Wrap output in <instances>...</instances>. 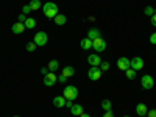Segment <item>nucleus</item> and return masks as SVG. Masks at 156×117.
I'll use <instances>...</instances> for the list:
<instances>
[{"mask_svg": "<svg viewBox=\"0 0 156 117\" xmlns=\"http://www.w3.org/2000/svg\"><path fill=\"white\" fill-rule=\"evenodd\" d=\"M23 25H25V28L31 30V28L36 27V19H33V17H27V20L23 22Z\"/></svg>", "mask_w": 156, "mask_h": 117, "instance_id": "6ab92c4d", "label": "nucleus"}, {"mask_svg": "<svg viewBox=\"0 0 156 117\" xmlns=\"http://www.w3.org/2000/svg\"><path fill=\"white\" fill-rule=\"evenodd\" d=\"M101 108L105 109V111H112V103H111V100H103L101 101Z\"/></svg>", "mask_w": 156, "mask_h": 117, "instance_id": "5701e85b", "label": "nucleus"}, {"mask_svg": "<svg viewBox=\"0 0 156 117\" xmlns=\"http://www.w3.org/2000/svg\"><path fill=\"white\" fill-rule=\"evenodd\" d=\"M80 47H81L83 50H89V48H92V41H90L89 37H84V39H81V41H80Z\"/></svg>", "mask_w": 156, "mask_h": 117, "instance_id": "2eb2a0df", "label": "nucleus"}, {"mask_svg": "<svg viewBox=\"0 0 156 117\" xmlns=\"http://www.w3.org/2000/svg\"><path fill=\"white\" fill-rule=\"evenodd\" d=\"M53 106L56 108H64L66 106V98H64V95H58V97H53Z\"/></svg>", "mask_w": 156, "mask_h": 117, "instance_id": "f8f14e48", "label": "nucleus"}, {"mask_svg": "<svg viewBox=\"0 0 156 117\" xmlns=\"http://www.w3.org/2000/svg\"><path fill=\"white\" fill-rule=\"evenodd\" d=\"M117 67H119L120 70H128L129 69V59L126 56H120L119 59H117Z\"/></svg>", "mask_w": 156, "mask_h": 117, "instance_id": "1a4fd4ad", "label": "nucleus"}, {"mask_svg": "<svg viewBox=\"0 0 156 117\" xmlns=\"http://www.w3.org/2000/svg\"><path fill=\"white\" fill-rule=\"evenodd\" d=\"M151 25H153V27H156V14L151 16Z\"/></svg>", "mask_w": 156, "mask_h": 117, "instance_id": "f704fd0d", "label": "nucleus"}, {"mask_svg": "<svg viewBox=\"0 0 156 117\" xmlns=\"http://www.w3.org/2000/svg\"><path fill=\"white\" fill-rule=\"evenodd\" d=\"M70 112H72V115H78V117H80V115L84 112V108H83L81 105H73V106L70 108Z\"/></svg>", "mask_w": 156, "mask_h": 117, "instance_id": "4468645a", "label": "nucleus"}, {"mask_svg": "<svg viewBox=\"0 0 156 117\" xmlns=\"http://www.w3.org/2000/svg\"><path fill=\"white\" fill-rule=\"evenodd\" d=\"M144 12H145L147 16H154V14H156V8H153V6L148 5V6L144 8Z\"/></svg>", "mask_w": 156, "mask_h": 117, "instance_id": "b1692460", "label": "nucleus"}, {"mask_svg": "<svg viewBox=\"0 0 156 117\" xmlns=\"http://www.w3.org/2000/svg\"><path fill=\"white\" fill-rule=\"evenodd\" d=\"M56 81H58V76H56V73H55V72H48V73L44 76V80H42V83H44L47 87L53 86Z\"/></svg>", "mask_w": 156, "mask_h": 117, "instance_id": "6e6552de", "label": "nucleus"}, {"mask_svg": "<svg viewBox=\"0 0 156 117\" xmlns=\"http://www.w3.org/2000/svg\"><path fill=\"white\" fill-rule=\"evenodd\" d=\"M150 44H153V45H156V31L150 36Z\"/></svg>", "mask_w": 156, "mask_h": 117, "instance_id": "c85d7f7f", "label": "nucleus"}, {"mask_svg": "<svg viewBox=\"0 0 156 117\" xmlns=\"http://www.w3.org/2000/svg\"><path fill=\"white\" fill-rule=\"evenodd\" d=\"M22 12H23L25 16H27L28 12H31V8H30V5H23V6H22Z\"/></svg>", "mask_w": 156, "mask_h": 117, "instance_id": "bb28decb", "label": "nucleus"}, {"mask_svg": "<svg viewBox=\"0 0 156 117\" xmlns=\"http://www.w3.org/2000/svg\"><path fill=\"white\" fill-rule=\"evenodd\" d=\"M72 106H73V101H72V100H66V108H69V109H70Z\"/></svg>", "mask_w": 156, "mask_h": 117, "instance_id": "473e14b6", "label": "nucleus"}, {"mask_svg": "<svg viewBox=\"0 0 156 117\" xmlns=\"http://www.w3.org/2000/svg\"><path fill=\"white\" fill-rule=\"evenodd\" d=\"M101 58L97 55V53H92V55H89L87 56V62H89V66H95V67H98L100 64H101Z\"/></svg>", "mask_w": 156, "mask_h": 117, "instance_id": "9d476101", "label": "nucleus"}, {"mask_svg": "<svg viewBox=\"0 0 156 117\" xmlns=\"http://www.w3.org/2000/svg\"><path fill=\"white\" fill-rule=\"evenodd\" d=\"M125 117H129V115H125Z\"/></svg>", "mask_w": 156, "mask_h": 117, "instance_id": "58836bf2", "label": "nucleus"}, {"mask_svg": "<svg viewBox=\"0 0 156 117\" xmlns=\"http://www.w3.org/2000/svg\"><path fill=\"white\" fill-rule=\"evenodd\" d=\"M125 76L128 78V80H136V76H137V72L134 69L129 67L128 70H125Z\"/></svg>", "mask_w": 156, "mask_h": 117, "instance_id": "412c9836", "label": "nucleus"}, {"mask_svg": "<svg viewBox=\"0 0 156 117\" xmlns=\"http://www.w3.org/2000/svg\"><path fill=\"white\" fill-rule=\"evenodd\" d=\"M140 117H145V115H140Z\"/></svg>", "mask_w": 156, "mask_h": 117, "instance_id": "4c0bfd02", "label": "nucleus"}, {"mask_svg": "<svg viewBox=\"0 0 156 117\" xmlns=\"http://www.w3.org/2000/svg\"><path fill=\"white\" fill-rule=\"evenodd\" d=\"M17 20H19V22H22V23H23V22H25V20H27V16H25V14H23V12H20V14H19V16H17Z\"/></svg>", "mask_w": 156, "mask_h": 117, "instance_id": "cd10ccee", "label": "nucleus"}, {"mask_svg": "<svg viewBox=\"0 0 156 117\" xmlns=\"http://www.w3.org/2000/svg\"><path fill=\"white\" fill-rule=\"evenodd\" d=\"M136 112H137L139 117H140V115H145V114L148 112V108H147L145 103H137V105H136Z\"/></svg>", "mask_w": 156, "mask_h": 117, "instance_id": "ddd939ff", "label": "nucleus"}, {"mask_svg": "<svg viewBox=\"0 0 156 117\" xmlns=\"http://www.w3.org/2000/svg\"><path fill=\"white\" fill-rule=\"evenodd\" d=\"M100 30L98 28H90L89 31H87V37L90 39V41H94V39H97V37H100Z\"/></svg>", "mask_w": 156, "mask_h": 117, "instance_id": "dca6fc26", "label": "nucleus"}, {"mask_svg": "<svg viewBox=\"0 0 156 117\" xmlns=\"http://www.w3.org/2000/svg\"><path fill=\"white\" fill-rule=\"evenodd\" d=\"M92 48L97 51V53H100V51H105V50H106V41H105L101 36L97 37V39H94V41H92Z\"/></svg>", "mask_w": 156, "mask_h": 117, "instance_id": "423d86ee", "label": "nucleus"}, {"mask_svg": "<svg viewBox=\"0 0 156 117\" xmlns=\"http://www.w3.org/2000/svg\"><path fill=\"white\" fill-rule=\"evenodd\" d=\"M62 95H64V98H66V100H72V101H73V100L78 97V89H76V86H73V84L66 86V87H64Z\"/></svg>", "mask_w": 156, "mask_h": 117, "instance_id": "f03ea898", "label": "nucleus"}, {"mask_svg": "<svg viewBox=\"0 0 156 117\" xmlns=\"http://www.w3.org/2000/svg\"><path fill=\"white\" fill-rule=\"evenodd\" d=\"M103 72L100 67H95V66H90V69L87 70V78L89 80H92V81H98L100 78H101Z\"/></svg>", "mask_w": 156, "mask_h": 117, "instance_id": "39448f33", "label": "nucleus"}, {"mask_svg": "<svg viewBox=\"0 0 156 117\" xmlns=\"http://www.w3.org/2000/svg\"><path fill=\"white\" fill-rule=\"evenodd\" d=\"M80 117H90V114H87V112H83Z\"/></svg>", "mask_w": 156, "mask_h": 117, "instance_id": "c9c22d12", "label": "nucleus"}, {"mask_svg": "<svg viewBox=\"0 0 156 117\" xmlns=\"http://www.w3.org/2000/svg\"><path fill=\"white\" fill-rule=\"evenodd\" d=\"M36 47H37V45L31 41V42H28V44H27V47H25V48H27V51H34V50H36Z\"/></svg>", "mask_w": 156, "mask_h": 117, "instance_id": "a878e982", "label": "nucleus"}, {"mask_svg": "<svg viewBox=\"0 0 156 117\" xmlns=\"http://www.w3.org/2000/svg\"><path fill=\"white\" fill-rule=\"evenodd\" d=\"M147 117H156V109H148Z\"/></svg>", "mask_w": 156, "mask_h": 117, "instance_id": "c756f323", "label": "nucleus"}, {"mask_svg": "<svg viewBox=\"0 0 156 117\" xmlns=\"http://www.w3.org/2000/svg\"><path fill=\"white\" fill-rule=\"evenodd\" d=\"M14 117H20V115H14Z\"/></svg>", "mask_w": 156, "mask_h": 117, "instance_id": "e433bc0d", "label": "nucleus"}, {"mask_svg": "<svg viewBox=\"0 0 156 117\" xmlns=\"http://www.w3.org/2000/svg\"><path fill=\"white\" fill-rule=\"evenodd\" d=\"M144 59H142L140 56H136V58H133V59H129V67L131 69H134L136 72H139V70H142L144 69Z\"/></svg>", "mask_w": 156, "mask_h": 117, "instance_id": "0eeeda50", "label": "nucleus"}, {"mask_svg": "<svg viewBox=\"0 0 156 117\" xmlns=\"http://www.w3.org/2000/svg\"><path fill=\"white\" fill-rule=\"evenodd\" d=\"M42 11H44L45 17H48V19H55V17L59 14V12H58V5L53 3V2L44 3V5H42Z\"/></svg>", "mask_w": 156, "mask_h": 117, "instance_id": "f257e3e1", "label": "nucleus"}, {"mask_svg": "<svg viewBox=\"0 0 156 117\" xmlns=\"http://www.w3.org/2000/svg\"><path fill=\"white\" fill-rule=\"evenodd\" d=\"M58 67H59L58 59H51V61L48 62V66H47V69H48L50 72H56V70H58Z\"/></svg>", "mask_w": 156, "mask_h": 117, "instance_id": "a211bd4d", "label": "nucleus"}, {"mask_svg": "<svg viewBox=\"0 0 156 117\" xmlns=\"http://www.w3.org/2000/svg\"><path fill=\"white\" fill-rule=\"evenodd\" d=\"M30 8L31 11H37V9H41V0H30Z\"/></svg>", "mask_w": 156, "mask_h": 117, "instance_id": "4be33fe9", "label": "nucleus"}, {"mask_svg": "<svg viewBox=\"0 0 156 117\" xmlns=\"http://www.w3.org/2000/svg\"><path fill=\"white\" fill-rule=\"evenodd\" d=\"M33 42L37 45V47H44L47 42H48V36L45 31H37L33 37Z\"/></svg>", "mask_w": 156, "mask_h": 117, "instance_id": "7ed1b4c3", "label": "nucleus"}, {"mask_svg": "<svg viewBox=\"0 0 156 117\" xmlns=\"http://www.w3.org/2000/svg\"><path fill=\"white\" fill-rule=\"evenodd\" d=\"M53 22L56 23V25H64L67 22V17H66V14H58L55 19H53Z\"/></svg>", "mask_w": 156, "mask_h": 117, "instance_id": "aec40b11", "label": "nucleus"}, {"mask_svg": "<svg viewBox=\"0 0 156 117\" xmlns=\"http://www.w3.org/2000/svg\"><path fill=\"white\" fill-rule=\"evenodd\" d=\"M66 80H67V78H66V76H64L62 73H61V75L58 76V81H59V83H62V84H64V83H66Z\"/></svg>", "mask_w": 156, "mask_h": 117, "instance_id": "7c9ffc66", "label": "nucleus"}, {"mask_svg": "<svg viewBox=\"0 0 156 117\" xmlns=\"http://www.w3.org/2000/svg\"><path fill=\"white\" fill-rule=\"evenodd\" d=\"M48 72H50V70H48V69H47V67H42V69H41V73H42V75H44V76H45V75H47V73H48Z\"/></svg>", "mask_w": 156, "mask_h": 117, "instance_id": "72a5a7b5", "label": "nucleus"}, {"mask_svg": "<svg viewBox=\"0 0 156 117\" xmlns=\"http://www.w3.org/2000/svg\"><path fill=\"white\" fill-rule=\"evenodd\" d=\"M101 117H114V114H112V111H105V114Z\"/></svg>", "mask_w": 156, "mask_h": 117, "instance_id": "2f4dec72", "label": "nucleus"}, {"mask_svg": "<svg viewBox=\"0 0 156 117\" xmlns=\"http://www.w3.org/2000/svg\"><path fill=\"white\" fill-rule=\"evenodd\" d=\"M140 86H142V89H145V90L153 89V86H154V80H153V76H151V75H148V73L142 75V78H140Z\"/></svg>", "mask_w": 156, "mask_h": 117, "instance_id": "20e7f679", "label": "nucleus"}, {"mask_svg": "<svg viewBox=\"0 0 156 117\" xmlns=\"http://www.w3.org/2000/svg\"><path fill=\"white\" fill-rule=\"evenodd\" d=\"M98 67L101 69V72H108V70H109V67H111V64H109L108 61H101V64H100Z\"/></svg>", "mask_w": 156, "mask_h": 117, "instance_id": "393cba45", "label": "nucleus"}, {"mask_svg": "<svg viewBox=\"0 0 156 117\" xmlns=\"http://www.w3.org/2000/svg\"><path fill=\"white\" fill-rule=\"evenodd\" d=\"M23 30H25V25H23L22 22H16V23L11 27V31L14 33V34H20V33H23Z\"/></svg>", "mask_w": 156, "mask_h": 117, "instance_id": "9b49d317", "label": "nucleus"}, {"mask_svg": "<svg viewBox=\"0 0 156 117\" xmlns=\"http://www.w3.org/2000/svg\"><path fill=\"white\" fill-rule=\"evenodd\" d=\"M62 75L66 76V78H69V76H73L75 75V69L72 67V66H66L62 69Z\"/></svg>", "mask_w": 156, "mask_h": 117, "instance_id": "f3484780", "label": "nucleus"}]
</instances>
